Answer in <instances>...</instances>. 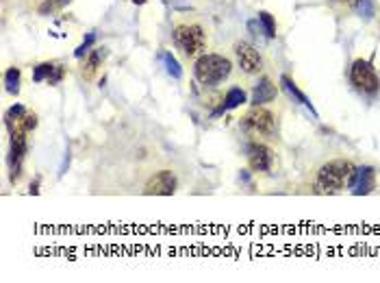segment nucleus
I'll use <instances>...</instances> for the list:
<instances>
[{
    "mask_svg": "<svg viewBox=\"0 0 380 283\" xmlns=\"http://www.w3.org/2000/svg\"><path fill=\"white\" fill-rule=\"evenodd\" d=\"M230 72H232L230 59L218 52H202L194 66V74L202 85H218L224 79H228Z\"/></svg>",
    "mask_w": 380,
    "mask_h": 283,
    "instance_id": "nucleus-2",
    "label": "nucleus"
},
{
    "mask_svg": "<svg viewBox=\"0 0 380 283\" xmlns=\"http://www.w3.org/2000/svg\"><path fill=\"white\" fill-rule=\"evenodd\" d=\"M259 20H261V26H263V31H266V37H276V20L272 13L268 11H261L259 13Z\"/></svg>",
    "mask_w": 380,
    "mask_h": 283,
    "instance_id": "nucleus-19",
    "label": "nucleus"
},
{
    "mask_svg": "<svg viewBox=\"0 0 380 283\" xmlns=\"http://www.w3.org/2000/svg\"><path fill=\"white\" fill-rule=\"evenodd\" d=\"M31 194H40V181H33V183H31Z\"/></svg>",
    "mask_w": 380,
    "mask_h": 283,
    "instance_id": "nucleus-25",
    "label": "nucleus"
},
{
    "mask_svg": "<svg viewBox=\"0 0 380 283\" xmlns=\"http://www.w3.org/2000/svg\"><path fill=\"white\" fill-rule=\"evenodd\" d=\"M248 163H250V170H254V173H268L274 163V151L266 144L252 142L248 146Z\"/></svg>",
    "mask_w": 380,
    "mask_h": 283,
    "instance_id": "nucleus-8",
    "label": "nucleus"
},
{
    "mask_svg": "<svg viewBox=\"0 0 380 283\" xmlns=\"http://www.w3.org/2000/svg\"><path fill=\"white\" fill-rule=\"evenodd\" d=\"M70 3V0H46V3L40 7V13H52L57 9H61Z\"/></svg>",
    "mask_w": 380,
    "mask_h": 283,
    "instance_id": "nucleus-20",
    "label": "nucleus"
},
{
    "mask_svg": "<svg viewBox=\"0 0 380 283\" xmlns=\"http://www.w3.org/2000/svg\"><path fill=\"white\" fill-rule=\"evenodd\" d=\"M28 151L26 139H11L9 149V170H11V183H16L22 177V161Z\"/></svg>",
    "mask_w": 380,
    "mask_h": 283,
    "instance_id": "nucleus-11",
    "label": "nucleus"
},
{
    "mask_svg": "<svg viewBox=\"0 0 380 283\" xmlns=\"http://www.w3.org/2000/svg\"><path fill=\"white\" fill-rule=\"evenodd\" d=\"M350 192L355 196H365L376 187V170L372 166H361L355 168V175L350 179Z\"/></svg>",
    "mask_w": 380,
    "mask_h": 283,
    "instance_id": "nucleus-10",
    "label": "nucleus"
},
{
    "mask_svg": "<svg viewBox=\"0 0 380 283\" xmlns=\"http://www.w3.org/2000/svg\"><path fill=\"white\" fill-rule=\"evenodd\" d=\"M355 9L359 11V16H363L367 20L374 16V3H372V0H359V5Z\"/></svg>",
    "mask_w": 380,
    "mask_h": 283,
    "instance_id": "nucleus-21",
    "label": "nucleus"
},
{
    "mask_svg": "<svg viewBox=\"0 0 380 283\" xmlns=\"http://www.w3.org/2000/svg\"><path fill=\"white\" fill-rule=\"evenodd\" d=\"M174 44H177L187 57L202 54V50L207 48V33L202 31V26L198 24H179L174 28Z\"/></svg>",
    "mask_w": 380,
    "mask_h": 283,
    "instance_id": "nucleus-4",
    "label": "nucleus"
},
{
    "mask_svg": "<svg viewBox=\"0 0 380 283\" xmlns=\"http://www.w3.org/2000/svg\"><path fill=\"white\" fill-rule=\"evenodd\" d=\"M242 131L250 137H272L276 133L274 113L263 105H254L242 118Z\"/></svg>",
    "mask_w": 380,
    "mask_h": 283,
    "instance_id": "nucleus-3",
    "label": "nucleus"
},
{
    "mask_svg": "<svg viewBox=\"0 0 380 283\" xmlns=\"http://www.w3.org/2000/svg\"><path fill=\"white\" fill-rule=\"evenodd\" d=\"M133 3H135V5H143V3H146V0H133Z\"/></svg>",
    "mask_w": 380,
    "mask_h": 283,
    "instance_id": "nucleus-26",
    "label": "nucleus"
},
{
    "mask_svg": "<svg viewBox=\"0 0 380 283\" xmlns=\"http://www.w3.org/2000/svg\"><path fill=\"white\" fill-rule=\"evenodd\" d=\"M355 163L350 159H331L317 170L315 175V183L313 190L315 194L321 196H331V194H339L341 190H345L350 185V179L355 175Z\"/></svg>",
    "mask_w": 380,
    "mask_h": 283,
    "instance_id": "nucleus-1",
    "label": "nucleus"
},
{
    "mask_svg": "<svg viewBox=\"0 0 380 283\" xmlns=\"http://www.w3.org/2000/svg\"><path fill=\"white\" fill-rule=\"evenodd\" d=\"M20 79H22L20 68H9V70H7V74H5L7 92H11V94H18V92H20Z\"/></svg>",
    "mask_w": 380,
    "mask_h": 283,
    "instance_id": "nucleus-18",
    "label": "nucleus"
},
{
    "mask_svg": "<svg viewBox=\"0 0 380 283\" xmlns=\"http://www.w3.org/2000/svg\"><path fill=\"white\" fill-rule=\"evenodd\" d=\"M235 57H237V64L239 68L246 72V74H256L263 66V59H261V54L259 50L248 44V42H239L235 44Z\"/></svg>",
    "mask_w": 380,
    "mask_h": 283,
    "instance_id": "nucleus-7",
    "label": "nucleus"
},
{
    "mask_svg": "<svg viewBox=\"0 0 380 283\" xmlns=\"http://www.w3.org/2000/svg\"><path fill=\"white\" fill-rule=\"evenodd\" d=\"M105 48H98V50H94L92 54H90V59H87V64H85V70H83V74L87 76V79H90L94 72H96V68L100 66V62L105 59Z\"/></svg>",
    "mask_w": 380,
    "mask_h": 283,
    "instance_id": "nucleus-17",
    "label": "nucleus"
},
{
    "mask_svg": "<svg viewBox=\"0 0 380 283\" xmlns=\"http://www.w3.org/2000/svg\"><path fill=\"white\" fill-rule=\"evenodd\" d=\"M5 125L11 139H26V135L37 129V116L24 105H13L5 113Z\"/></svg>",
    "mask_w": 380,
    "mask_h": 283,
    "instance_id": "nucleus-5",
    "label": "nucleus"
},
{
    "mask_svg": "<svg viewBox=\"0 0 380 283\" xmlns=\"http://www.w3.org/2000/svg\"><path fill=\"white\" fill-rule=\"evenodd\" d=\"M94 40H96V35L94 33H90V35H87V40L76 48V52H74V57H85L87 52H90V46L94 44Z\"/></svg>",
    "mask_w": 380,
    "mask_h": 283,
    "instance_id": "nucleus-22",
    "label": "nucleus"
},
{
    "mask_svg": "<svg viewBox=\"0 0 380 283\" xmlns=\"http://www.w3.org/2000/svg\"><path fill=\"white\" fill-rule=\"evenodd\" d=\"M278 94V88L276 85L268 79V76H263L259 83H256V88L252 90V105H266V103H272Z\"/></svg>",
    "mask_w": 380,
    "mask_h": 283,
    "instance_id": "nucleus-12",
    "label": "nucleus"
},
{
    "mask_svg": "<svg viewBox=\"0 0 380 283\" xmlns=\"http://www.w3.org/2000/svg\"><path fill=\"white\" fill-rule=\"evenodd\" d=\"M161 62L165 64V72L172 79H181L183 76V68H181V64L177 62V57H174L172 52H161Z\"/></svg>",
    "mask_w": 380,
    "mask_h": 283,
    "instance_id": "nucleus-15",
    "label": "nucleus"
},
{
    "mask_svg": "<svg viewBox=\"0 0 380 283\" xmlns=\"http://www.w3.org/2000/svg\"><path fill=\"white\" fill-rule=\"evenodd\" d=\"M280 85H283V90H285V92L289 94V98H294V100H296L298 105H304V107H307V109H309V111L313 113V116H317L315 107H313V105H311V100H309V98H307V96H304V94L300 92V88H298V85L294 83V79H291V76H287V74H285V76L280 79Z\"/></svg>",
    "mask_w": 380,
    "mask_h": 283,
    "instance_id": "nucleus-14",
    "label": "nucleus"
},
{
    "mask_svg": "<svg viewBox=\"0 0 380 283\" xmlns=\"http://www.w3.org/2000/svg\"><path fill=\"white\" fill-rule=\"evenodd\" d=\"M350 81H352V85L359 92L367 96H374L380 90V76L376 74V68L365 59H357L352 64V68H350Z\"/></svg>",
    "mask_w": 380,
    "mask_h": 283,
    "instance_id": "nucleus-6",
    "label": "nucleus"
},
{
    "mask_svg": "<svg viewBox=\"0 0 380 283\" xmlns=\"http://www.w3.org/2000/svg\"><path fill=\"white\" fill-rule=\"evenodd\" d=\"M244 103H246V92L242 88H230L224 98V109H237Z\"/></svg>",
    "mask_w": 380,
    "mask_h": 283,
    "instance_id": "nucleus-16",
    "label": "nucleus"
},
{
    "mask_svg": "<svg viewBox=\"0 0 380 283\" xmlns=\"http://www.w3.org/2000/svg\"><path fill=\"white\" fill-rule=\"evenodd\" d=\"M177 192V177L172 170H161V173L153 175L146 183L143 194H157V196H172Z\"/></svg>",
    "mask_w": 380,
    "mask_h": 283,
    "instance_id": "nucleus-9",
    "label": "nucleus"
},
{
    "mask_svg": "<svg viewBox=\"0 0 380 283\" xmlns=\"http://www.w3.org/2000/svg\"><path fill=\"white\" fill-rule=\"evenodd\" d=\"M337 3H343V5H348V7H357L359 0H337Z\"/></svg>",
    "mask_w": 380,
    "mask_h": 283,
    "instance_id": "nucleus-24",
    "label": "nucleus"
},
{
    "mask_svg": "<svg viewBox=\"0 0 380 283\" xmlns=\"http://www.w3.org/2000/svg\"><path fill=\"white\" fill-rule=\"evenodd\" d=\"M248 28H250V31H252V35L266 33V31H263V26H261V20H252V22H248Z\"/></svg>",
    "mask_w": 380,
    "mask_h": 283,
    "instance_id": "nucleus-23",
    "label": "nucleus"
},
{
    "mask_svg": "<svg viewBox=\"0 0 380 283\" xmlns=\"http://www.w3.org/2000/svg\"><path fill=\"white\" fill-rule=\"evenodd\" d=\"M64 68L59 64H40L35 70H33V81L35 83H42V81H48L50 85H57L61 79H64Z\"/></svg>",
    "mask_w": 380,
    "mask_h": 283,
    "instance_id": "nucleus-13",
    "label": "nucleus"
}]
</instances>
